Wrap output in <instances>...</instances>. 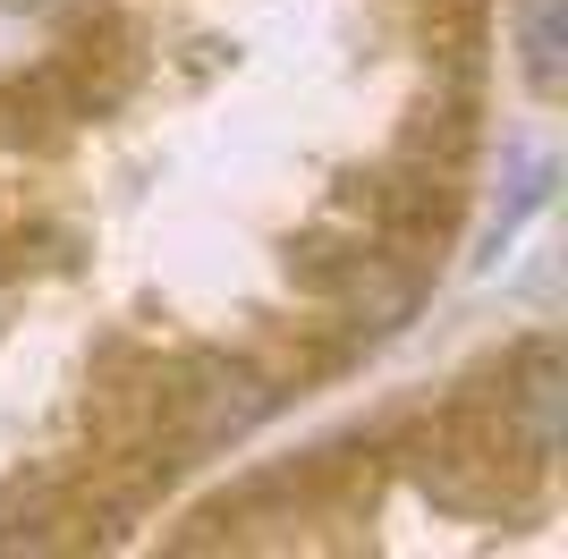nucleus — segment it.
<instances>
[{
    "label": "nucleus",
    "mask_w": 568,
    "mask_h": 559,
    "mask_svg": "<svg viewBox=\"0 0 568 559\" xmlns=\"http://www.w3.org/2000/svg\"><path fill=\"white\" fill-rule=\"evenodd\" d=\"M179 416L204 433V441H221V433H246V424L272 407V390H263V373L255 365H237V356H195L187 382H179Z\"/></svg>",
    "instance_id": "1"
},
{
    "label": "nucleus",
    "mask_w": 568,
    "mask_h": 559,
    "mask_svg": "<svg viewBox=\"0 0 568 559\" xmlns=\"http://www.w3.org/2000/svg\"><path fill=\"white\" fill-rule=\"evenodd\" d=\"M348 305L365 314V331H390V323H407L416 280H407V272H382V263L365 255V263H348Z\"/></svg>",
    "instance_id": "2"
},
{
    "label": "nucleus",
    "mask_w": 568,
    "mask_h": 559,
    "mask_svg": "<svg viewBox=\"0 0 568 559\" xmlns=\"http://www.w3.org/2000/svg\"><path fill=\"white\" fill-rule=\"evenodd\" d=\"M518 34H526V69H535V85H560L568 0H518Z\"/></svg>",
    "instance_id": "3"
},
{
    "label": "nucleus",
    "mask_w": 568,
    "mask_h": 559,
    "mask_svg": "<svg viewBox=\"0 0 568 559\" xmlns=\"http://www.w3.org/2000/svg\"><path fill=\"white\" fill-rule=\"evenodd\" d=\"M518 416H526V433H535V449H551V441H560V365H551V348H526Z\"/></svg>",
    "instance_id": "4"
},
{
    "label": "nucleus",
    "mask_w": 568,
    "mask_h": 559,
    "mask_svg": "<svg viewBox=\"0 0 568 559\" xmlns=\"http://www.w3.org/2000/svg\"><path fill=\"white\" fill-rule=\"evenodd\" d=\"M26 9H43V0H26Z\"/></svg>",
    "instance_id": "5"
}]
</instances>
